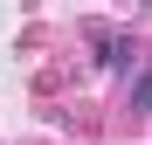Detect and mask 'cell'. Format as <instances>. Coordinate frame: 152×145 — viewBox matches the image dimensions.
<instances>
[{
  "instance_id": "1",
  "label": "cell",
  "mask_w": 152,
  "mask_h": 145,
  "mask_svg": "<svg viewBox=\"0 0 152 145\" xmlns=\"http://www.w3.org/2000/svg\"><path fill=\"white\" fill-rule=\"evenodd\" d=\"M97 62H104V69H124V62H132V42H124V35H104V42H97Z\"/></svg>"
},
{
  "instance_id": "2",
  "label": "cell",
  "mask_w": 152,
  "mask_h": 145,
  "mask_svg": "<svg viewBox=\"0 0 152 145\" xmlns=\"http://www.w3.org/2000/svg\"><path fill=\"white\" fill-rule=\"evenodd\" d=\"M132 111H152V69L138 76V90H132Z\"/></svg>"
}]
</instances>
